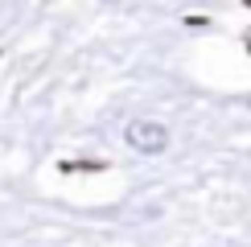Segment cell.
<instances>
[{"label": "cell", "mask_w": 251, "mask_h": 247, "mask_svg": "<svg viewBox=\"0 0 251 247\" xmlns=\"http://www.w3.org/2000/svg\"><path fill=\"white\" fill-rule=\"evenodd\" d=\"M124 140H128L140 157H156V152L169 148V128L156 124V120H132L128 128H124Z\"/></svg>", "instance_id": "1"}]
</instances>
